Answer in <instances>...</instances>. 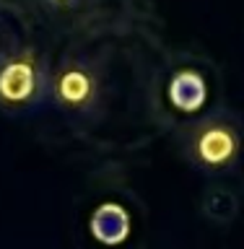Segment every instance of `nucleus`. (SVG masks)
<instances>
[{
    "mask_svg": "<svg viewBox=\"0 0 244 249\" xmlns=\"http://www.w3.org/2000/svg\"><path fill=\"white\" fill-rule=\"evenodd\" d=\"M167 96H169L171 107L182 109V112H198L206 104V96H208L206 78L192 68L177 70L167 86Z\"/></svg>",
    "mask_w": 244,
    "mask_h": 249,
    "instance_id": "obj_5",
    "label": "nucleus"
},
{
    "mask_svg": "<svg viewBox=\"0 0 244 249\" xmlns=\"http://www.w3.org/2000/svg\"><path fill=\"white\" fill-rule=\"evenodd\" d=\"M34 13V18L52 26H78L101 11L104 0H19Z\"/></svg>",
    "mask_w": 244,
    "mask_h": 249,
    "instance_id": "obj_4",
    "label": "nucleus"
},
{
    "mask_svg": "<svg viewBox=\"0 0 244 249\" xmlns=\"http://www.w3.org/2000/svg\"><path fill=\"white\" fill-rule=\"evenodd\" d=\"M50 96V60L34 44H19L0 52V109L26 114Z\"/></svg>",
    "mask_w": 244,
    "mask_h": 249,
    "instance_id": "obj_2",
    "label": "nucleus"
},
{
    "mask_svg": "<svg viewBox=\"0 0 244 249\" xmlns=\"http://www.w3.org/2000/svg\"><path fill=\"white\" fill-rule=\"evenodd\" d=\"M237 210H239L237 195L231 190H226V187H213L203 197V213H206V218L210 223H218V226L231 223Z\"/></svg>",
    "mask_w": 244,
    "mask_h": 249,
    "instance_id": "obj_6",
    "label": "nucleus"
},
{
    "mask_svg": "<svg viewBox=\"0 0 244 249\" xmlns=\"http://www.w3.org/2000/svg\"><path fill=\"white\" fill-rule=\"evenodd\" d=\"M242 145V124L224 109L190 122L182 132L185 159L195 169L208 171V174H218V171H229L231 166H237Z\"/></svg>",
    "mask_w": 244,
    "mask_h": 249,
    "instance_id": "obj_3",
    "label": "nucleus"
},
{
    "mask_svg": "<svg viewBox=\"0 0 244 249\" xmlns=\"http://www.w3.org/2000/svg\"><path fill=\"white\" fill-rule=\"evenodd\" d=\"M50 99L73 122L94 117L104 101V75L96 60L78 50L50 60Z\"/></svg>",
    "mask_w": 244,
    "mask_h": 249,
    "instance_id": "obj_1",
    "label": "nucleus"
}]
</instances>
